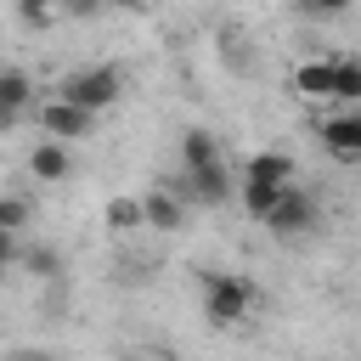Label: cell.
I'll return each instance as SVG.
<instances>
[{
    "instance_id": "cell-1",
    "label": "cell",
    "mask_w": 361,
    "mask_h": 361,
    "mask_svg": "<svg viewBox=\"0 0 361 361\" xmlns=\"http://www.w3.org/2000/svg\"><path fill=\"white\" fill-rule=\"evenodd\" d=\"M254 305V288L231 271H203V322L209 327H237Z\"/></svg>"
},
{
    "instance_id": "cell-2",
    "label": "cell",
    "mask_w": 361,
    "mask_h": 361,
    "mask_svg": "<svg viewBox=\"0 0 361 361\" xmlns=\"http://www.w3.org/2000/svg\"><path fill=\"white\" fill-rule=\"evenodd\" d=\"M56 96H68V102H79V107H90V113H107V107L124 96V79H118V68L96 62V68H73V73L56 85Z\"/></svg>"
},
{
    "instance_id": "cell-3",
    "label": "cell",
    "mask_w": 361,
    "mask_h": 361,
    "mask_svg": "<svg viewBox=\"0 0 361 361\" xmlns=\"http://www.w3.org/2000/svg\"><path fill=\"white\" fill-rule=\"evenodd\" d=\"M34 124H39V135L79 141V135H90V130H96V113H90V107H79V102H68V96H51V102H39Z\"/></svg>"
},
{
    "instance_id": "cell-4",
    "label": "cell",
    "mask_w": 361,
    "mask_h": 361,
    "mask_svg": "<svg viewBox=\"0 0 361 361\" xmlns=\"http://www.w3.org/2000/svg\"><path fill=\"white\" fill-rule=\"evenodd\" d=\"M265 226L276 231V237H299V231H310L316 226V197L305 192V186H282V197H276V209L265 214Z\"/></svg>"
},
{
    "instance_id": "cell-5",
    "label": "cell",
    "mask_w": 361,
    "mask_h": 361,
    "mask_svg": "<svg viewBox=\"0 0 361 361\" xmlns=\"http://www.w3.org/2000/svg\"><path fill=\"white\" fill-rule=\"evenodd\" d=\"M316 135H322V147H327L333 158H344V164H361V107H350V113L327 118Z\"/></svg>"
},
{
    "instance_id": "cell-6",
    "label": "cell",
    "mask_w": 361,
    "mask_h": 361,
    "mask_svg": "<svg viewBox=\"0 0 361 361\" xmlns=\"http://www.w3.org/2000/svg\"><path fill=\"white\" fill-rule=\"evenodd\" d=\"M147 226H152V231H180V226H186V197H175L169 180H158V186L147 192Z\"/></svg>"
},
{
    "instance_id": "cell-7",
    "label": "cell",
    "mask_w": 361,
    "mask_h": 361,
    "mask_svg": "<svg viewBox=\"0 0 361 361\" xmlns=\"http://www.w3.org/2000/svg\"><path fill=\"white\" fill-rule=\"evenodd\" d=\"M28 169H34V180H68L73 175V158H68V141H56V135H45L34 152H28Z\"/></svg>"
},
{
    "instance_id": "cell-8",
    "label": "cell",
    "mask_w": 361,
    "mask_h": 361,
    "mask_svg": "<svg viewBox=\"0 0 361 361\" xmlns=\"http://www.w3.org/2000/svg\"><path fill=\"white\" fill-rule=\"evenodd\" d=\"M293 90H299V96H310V102L338 96V62H305V68L293 73Z\"/></svg>"
},
{
    "instance_id": "cell-9",
    "label": "cell",
    "mask_w": 361,
    "mask_h": 361,
    "mask_svg": "<svg viewBox=\"0 0 361 361\" xmlns=\"http://www.w3.org/2000/svg\"><path fill=\"white\" fill-rule=\"evenodd\" d=\"M220 164V141L209 130H180V169H209Z\"/></svg>"
},
{
    "instance_id": "cell-10",
    "label": "cell",
    "mask_w": 361,
    "mask_h": 361,
    "mask_svg": "<svg viewBox=\"0 0 361 361\" xmlns=\"http://www.w3.org/2000/svg\"><path fill=\"white\" fill-rule=\"evenodd\" d=\"M282 186H288V180H259V175H243V209H248V214H254V220L265 226V214L276 209Z\"/></svg>"
},
{
    "instance_id": "cell-11",
    "label": "cell",
    "mask_w": 361,
    "mask_h": 361,
    "mask_svg": "<svg viewBox=\"0 0 361 361\" xmlns=\"http://www.w3.org/2000/svg\"><path fill=\"white\" fill-rule=\"evenodd\" d=\"M0 102H6V118H17L34 102V79L23 68H0Z\"/></svg>"
},
{
    "instance_id": "cell-12",
    "label": "cell",
    "mask_w": 361,
    "mask_h": 361,
    "mask_svg": "<svg viewBox=\"0 0 361 361\" xmlns=\"http://www.w3.org/2000/svg\"><path fill=\"white\" fill-rule=\"evenodd\" d=\"M17 271H28V276L51 282V276H62V254H56L51 243H34V248H23V254H17Z\"/></svg>"
},
{
    "instance_id": "cell-13",
    "label": "cell",
    "mask_w": 361,
    "mask_h": 361,
    "mask_svg": "<svg viewBox=\"0 0 361 361\" xmlns=\"http://www.w3.org/2000/svg\"><path fill=\"white\" fill-rule=\"evenodd\" d=\"M107 226H113V231L147 226V197H113V203H107Z\"/></svg>"
},
{
    "instance_id": "cell-14",
    "label": "cell",
    "mask_w": 361,
    "mask_h": 361,
    "mask_svg": "<svg viewBox=\"0 0 361 361\" xmlns=\"http://www.w3.org/2000/svg\"><path fill=\"white\" fill-rule=\"evenodd\" d=\"M243 175H259V180H293V158H288V152H254Z\"/></svg>"
},
{
    "instance_id": "cell-15",
    "label": "cell",
    "mask_w": 361,
    "mask_h": 361,
    "mask_svg": "<svg viewBox=\"0 0 361 361\" xmlns=\"http://www.w3.org/2000/svg\"><path fill=\"white\" fill-rule=\"evenodd\" d=\"M28 214H34V209H28V197H23V192H6V197H0V231H23V226H28Z\"/></svg>"
},
{
    "instance_id": "cell-16",
    "label": "cell",
    "mask_w": 361,
    "mask_h": 361,
    "mask_svg": "<svg viewBox=\"0 0 361 361\" xmlns=\"http://www.w3.org/2000/svg\"><path fill=\"white\" fill-rule=\"evenodd\" d=\"M333 102H361V56H338V96Z\"/></svg>"
},
{
    "instance_id": "cell-17",
    "label": "cell",
    "mask_w": 361,
    "mask_h": 361,
    "mask_svg": "<svg viewBox=\"0 0 361 361\" xmlns=\"http://www.w3.org/2000/svg\"><path fill=\"white\" fill-rule=\"evenodd\" d=\"M17 17H23L28 28H39V23L51 17V0H17Z\"/></svg>"
},
{
    "instance_id": "cell-18",
    "label": "cell",
    "mask_w": 361,
    "mask_h": 361,
    "mask_svg": "<svg viewBox=\"0 0 361 361\" xmlns=\"http://www.w3.org/2000/svg\"><path fill=\"white\" fill-rule=\"evenodd\" d=\"M355 0H305V11H316V17H344Z\"/></svg>"
},
{
    "instance_id": "cell-19",
    "label": "cell",
    "mask_w": 361,
    "mask_h": 361,
    "mask_svg": "<svg viewBox=\"0 0 361 361\" xmlns=\"http://www.w3.org/2000/svg\"><path fill=\"white\" fill-rule=\"evenodd\" d=\"M96 6H102V0H68V11H73V17H96Z\"/></svg>"
},
{
    "instance_id": "cell-20",
    "label": "cell",
    "mask_w": 361,
    "mask_h": 361,
    "mask_svg": "<svg viewBox=\"0 0 361 361\" xmlns=\"http://www.w3.org/2000/svg\"><path fill=\"white\" fill-rule=\"evenodd\" d=\"M113 6H124V11H141V6H147V0H113Z\"/></svg>"
}]
</instances>
